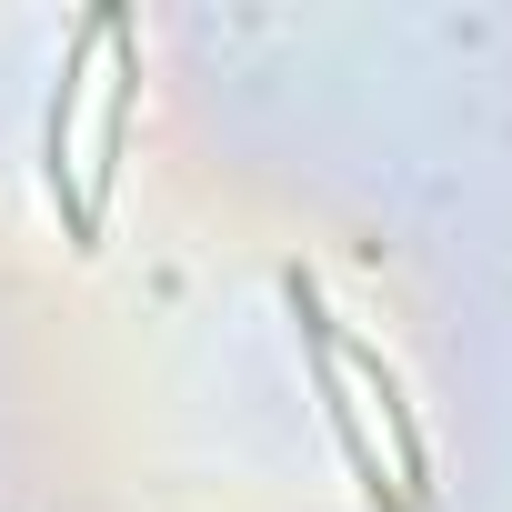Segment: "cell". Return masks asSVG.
I'll return each mask as SVG.
<instances>
[{
  "label": "cell",
  "mask_w": 512,
  "mask_h": 512,
  "mask_svg": "<svg viewBox=\"0 0 512 512\" xmlns=\"http://www.w3.org/2000/svg\"><path fill=\"white\" fill-rule=\"evenodd\" d=\"M111 31H121V11H91V21L71 31V51H61V81H51V121H41V191H51V211H61L71 251H101V231H91V201H81V111H91V91H101Z\"/></svg>",
  "instance_id": "6da1fadb"
},
{
  "label": "cell",
  "mask_w": 512,
  "mask_h": 512,
  "mask_svg": "<svg viewBox=\"0 0 512 512\" xmlns=\"http://www.w3.org/2000/svg\"><path fill=\"white\" fill-rule=\"evenodd\" d=\"M292 322H302V362H312V392H322V422L342 432V452H352V482H362V502L372 512H402V492H392V462H382V432H372V412H362V392L342 382V352H332V312H322V292L292 272Z\"/></svg>",
  "instance_id": "7a4b0ae2"
},
{
  "label": "cell",
  "mask_w": 512,
  "mask_h": 512,
  "mask_svg": "<svg viewBox=\"0 0 512 512\" xmlns=\"http://www.w3.org/2000/svg\"><path fill=\"white\" fill-rule=\"evenodd\" d=\"M332 352H342V382L362 392V412L382 402V442H392V492H402V512H422V502H432V452H422V422H412V402H402V372L382 362V342H362V332H342V322H332Z\"/></svg>",
  "instance_id": "3957f363"
},
{
  "label": "cell",
  "mask_w": 512,
  "mask_h": 512,
  "mask_svg": "<svg viewBox=\"0 0 512 512\" xmlns=\"http://www.w3.org/2000/svg\"><path fill=\"white\" fill-rule=\"evenodd\" d=\"M131 111H141V51H131V21L111 31V71L91 91V161H81V201H91V231L111 221V191H121V151H131Z\"/></svg>",
  "instance_id": "277c9868"
}]
</instances>
